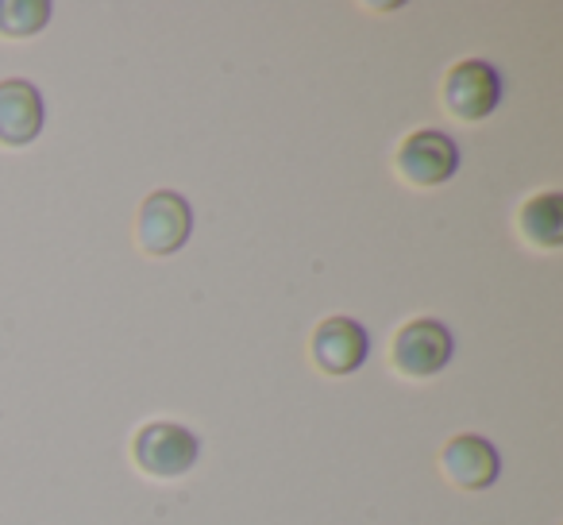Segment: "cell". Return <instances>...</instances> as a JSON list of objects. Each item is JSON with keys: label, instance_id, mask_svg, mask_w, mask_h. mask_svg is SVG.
Returning a JSON list of instances; mask_svg holds the SVG:
<instances>
[{"label": "cell", "instance_id": "6da1fadb", "mask_svg": "<svg viewBox=\"0 0 563 525\" xmlns=\"http://www.w3.org/2000/svg\"><path fill=\"white\" fill-rule=\"evenodd\" d=\"M201 456V445L189 429L174 422H151L135 437V463L155 479L186 475Z\"/></svg>", "mask_w": 563, "mask_h": 525}, {"label": "cell", "instance_id": "7a4b0ae2", "mask_svg": "<svg viewBox=\"0 0 563 525\" xmlns=\"http://www.w3.org/2000/svg\"><path fill=\"white\" fill-rule=\"evenodd\" d=\"M194 232V209L174 189H158L140 209V243L151 255H170Z\"/></svg>", "mask_w": 563, "mask_h": 525}, {"label": "cell", "instance_id": "3957f363", "mask_svg": "<svg viewBox=\"0 0 563 525\" xmlns=\"http://www.w3.org/2000/svg\"><path fill=\"white\" fill-rule=\"evenodd\" d=\"M501 101V78L490 63L483 58H467V63L452 66L444 81V105L448 112L463 120H483L498 109Z\"/></svg>", "mask_w": 563, "mask_h": 525}, {"label": "cell", "instance_id": "277c9868", "mask_svg": "<svg viewBox=\"0 0 563 525\" xmlns=\"http://www.w3.org/2000/svg\"><path fill=\"white\" fill-rule=\"evenodd\" d=\"M448 360H452V332L440 321H429V317L409 321L394 340V363L413 379L437 375V371L448 368Z\"/></svg>", "mask_w": 563, "mask_h": 525}, {"label": "cell", "instance_id": "5b68a950", "mask_svg": "<svg viewBox=\"0 0 563 525\" xmlns=\"http://www.w3.org/2000/svg\"><path fill=\"white\" fill-rule=\"evenodd\" d=\"M455 166H460V147L444 132H432V128L413 132L398 151V171L417 186H440V182L452 178Z\"/></svg>", "mask_w": 563, "mask_h": 525}, {"label": "cell", "instance_id": "8992f818", "mask_svg": "<svg viewBox=\"0 0 563 525\" xmlns=\"http://www.w3.org/2000/svg\"><path fill=\"white\" fill-rule=\"evenodd\" d=\"M371 352L367 329L352 317H329L313 337V356L329 375H352Z\"/></svg>", "mask_w": 563, "mask_h": 525}, {"label": "cell", "instance_id": "52a82bcc", "mask_svg": "<svg viewBox=\"0 0 563 525\" xmlns=\"http://www.w3.org/2000/svg\"><path fill=\"white\" fill-rule=\"evenodd\" d=\"M440 463H444V475L452 479L455 486H463V491H483L501 471V460H498V452H494V445L486 437H475V433H463V437L448 440Z\"/></svg>", "mask_w": 563, "mask_h": 525}, {"label": "cell", "instance_id": "ba28073f", "mask_svg": "<svg viewBox=\"0 0 563 525\" xmlns=\"http://www.w3.org/2000/svg\"><path fill=\"white\" fill-rule=\"evenodd\" d=\"M43 128V97L32 81L9 78L0 81V143L24 147Z\"/></svg>", "mask_w": 563, "mask_h": 525}, {"label": "cell", "instance_id": "9c48e42d", "mask_svg": "<svg viewBox=\"0 0 563 525\" xmlns=\"http://www.w3.org/2000/svg\"><path fill=\"white\" fill-rule=\"evenodd\" d=\"M521 225L529 232V240L544 243V248H555L563 240V197L560 194H540L525 205Z\"/></svg>", "mask_w": 563, "mask_h": 525}, {"label": "cell", "instance_id": "30bf717a", "mask_svg": "<svg viewBox=\"0 0 563 525\" xmlns=\"http://www.w3.org/2000/svg\"><path fill=\"white\" fill-rule=\"evenodd\" d=\"M47 0H0V35L24 40V35H35L40 28H47Z\"/></svg>", "mask_w": 563, "mask_h": 525}]
</instances>
